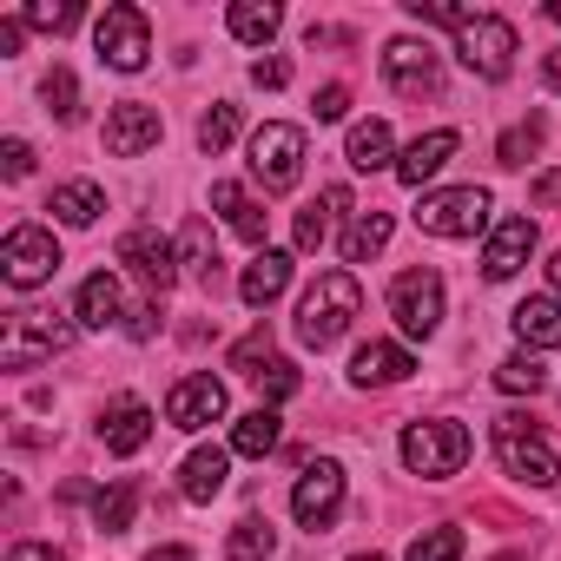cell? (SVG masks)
Listing matches in <instances>:
<instances>
[{
	"label": "cell",
	"mask_w": 561,
	"mask_h": 561,
	"mask_svg": "<svg viewBox=\"0 0 561 561\" xmlns=\"http://www.w3.org/2000/svg\"><path fill=\"white\" fill-rule=\"evenodd\" d=\"M364 311V291H357V277L351 271H318V285L298 298V344L305 351H331L351 318Z\"/></svg>",
	"instance_id": "cell-1"
},
{
	"label": "cell",
	"mask_w": 561,
	"mask_h": 561,
	"mask_svg": "<svg viewBox=\"0 0 561 561\" xmlns=\"http://www.w3.org/2000/svg\"><path fill=\"white\" fill-rule=\"evenodd\" d=\"M73 318H54V311H8V324H0V364L8 370H34L47 357H60L73 344Z\"/></svg>",
	"instance_id": "cell-2"
},
{
	"label": "cell",
	"mask_w": 561,
	"mask_h": 561,
	"mask_svg": "<svg viewBox=\"0 0 561 561\" xmlns=\"http://www.w3.org/2000/svg\"><path fill=\"white\" fill-rule=\"evenodd\" d=\"M469 462V430L436 416V423H410L403 430V469L423 476V482H449L456 469Z\"/></svg>",
	"instance_id": "cell-3"
},
{
	"label": "cell",
	"mask_w": 561,
	"mask_h": 561,
	"mask_svg": "<svg viewBox=\"0 0 561 561\" xmlns=\"http://www.w3.org/2000/svg\"><path fill=\"white\" fill-rule=\"evenodd\" d=\"M495 462L515 482H528V489H554L561 482V462H554V449L541 443V430L528 416H495Z\"/></svg>",
	"instance_id": "cell-4"
},
{
	"label": "cell",
	"mask_w": 561,
	"mask_h": 561,
	"mask_svg": "<svg viewBox=\"0 0 561 561\" xmlns=\"http://www.w3.org/2000/svg\"><path fill=\"white\" fill-rule=\"evenodd\" d=\"M244 152H251V159H244V165H251V179H257L271 198H277V192H291V185L305 179V133H298V126H285V119L257 126Z\"/></svg>",
	"instance_id": "cell-5"
},
{
	"label": "cell",
	"mask_w": 561,
	"mask_h": 561,
	"mask_svg": "<svg viewBox=\"0 0 561 561\" xmlns=\"http://www.w3.org/2000/svg\"><path fill=\"white\" fill-rule=\"evenodd\" d=\"M489 211H495V198H489L482 185H449V192H423L416 225H423L430 238H476V231H495Z\"/></svg>",
	"instance_id": "cell-6"
},
{
	"label": "cell",
	"mask_w": 561,
	"mask_h": 561,
	"mask_svg": "<svg viewBox=\"0 0 561 561\" xmlns=\"http://www.w3.org/2000/svg\"><path fill=\"white\" fill-rule=\"evenodd\" d=\"M515 27L502 21V14H476L462 34H456V60L476 73V80H508L515 73Z\"/></svg>",
	"instance_id": "cell-7"
},
{
	"label": "cell",
	"mask_w": 561,
	"mask_h": 561,
	"mask_svg": "<svg viewBox=\"0 0 561 561\" xmlns=\"http://www.w3.org/2000/svg\"><path fill=\"white\" fill-rule=\"evenodd\" d=\"M93 47H100V60H106L113 73H139L146 54H152V21L119 0V8H106V14L93 21Z\"/></svg>",
	"instance_id": "cell-8"
},
{
	"label": "cell",
	"mask_w": 561,
	"mask_h": 561,
	"mask_svg": "<svg viewBox=\"0 0 561 561\" xmlns=\"http://www.w3.org/2000/svg\"><path fill=\"white\" fill-rule=\"evenodd\" d=\"M119 264L139 277V285L152 291V298H165L172 285H179V238H165V231H152V225H133L126 238H119Z\"/></svg>",
	"instance_id": "cell-9"
},
{
	"label": "cell",
	"mask_w": 561,
	"mask_h": 561,
	"mask_svg": "<svg viewBox=\"0 0 561 561\" xmlns=\"http://www.w3.org/2000/svg\"><path fill=\"white\" fill-rule=\"evenodd\" d=\"M54 271H60L54 231H47V225H14L8 244H0V277H8L14 291H34V285H47Z\"/></svg>",
	"instance_id": "cell-10"
},
{
	"label": "cell",
	"mask_w": 561,
	"mask_h": 561,
	"mask_svg": "<svg viewBox=\"0 0 561 561\" xmlns=\"http://www.w3.org/2000/svg\"><path fill=\"white\" fill-rule=\"evenodd\" d=\"M390 318L403 337H436L443 324V277L423 264V271H403L397 285H390Z\"/></svg>",
	"instance_id": "cell-11"
},
{
	"label": "cell",
	"mask_w": 561,
	"mask_h": 561,
	"mask_svg": "<svg viewBox=\"0 0 561 561\" xmlns=\"http://www.w3.org/2000/svg\"><path fill=\"white\" fill-rule=\"evenodd\" d=\"M337 508H344V462H331V456L305 462V476H298V489H291V515H298L305 528H331Z\"/></svg>",
	"instance_id": "cell-12"
},
{
	"label": "cell",
	"mask_w": 561,
	"mask_h": 561,
	"mask_svg": "<svg viewBox=\"0 0 561 561\" xmlns=\"http://www.w3.org/2000/svg\"><path fill=\"white\" fill-rule=\"evenodd\" d=\"M383 80H390L403 100H423V93L443 87V60H436L430 41H390V47H383Z\"/></svg>",
	"instance_id": "cell-13"
},
{
	"label": "cell",
	"mask_w": 561,
	"mask_h": 561,
	"mask_svg": "<svg viewBox=\"0 0 561 561\" xmlns=\"http://www.w3.org/2000/svg\"><path fill=\"white\" fill-rule=\"evenodd\" d=\"M218 416H225V383H218L211 370L172 383V397H165V423H172V430H211Z\"/></svg>",
	"instance_id": "cell-14"
},
{
	"label": "cell",
	"mask_w": 561,
	"mask_h": 561,
	"mask_svg": "<svg viewBox=\"0 0 561 561\" xmlns=\"http://www.w3.org/2000/svg\"><path fill=\"white\" fill-rule=\"evenodd\" d=\"M159 139H165V119H159V106L119 100V106L106 113V152H113V159H139V152H152Z\"/></svg>",
	"instance_id": "cell-15"
},
{
	"label": "cell",
	"mask_w": 561,
	"mask_h": 561,
	"mask_svg": "<svg viewBox=\"0 0 561 561\" xmlns=\"http://www.w3.org/2000/svg\"><path fill=\"white\" fill-rule=\"evenodd\" d=\"M528 251H535V218H502L489 231V244H482V277L489 285H508V277L528 264Z\"/></svg>",
	"instance_id": "cell-16"
},
{
	"label": "cell",
	"mask_w": 561,
	"mask_h": 561,
	"mask_svg": "<svg viewBox=\"0 0 561 561\" xmlns=\"http://www.w3.org/2000/svg\"><path fill=\"white\" fill-rule=\"evenodd\" d=\"M73 324H80V331H113V324H126V291H119V277H113V271H93L87 285H80V298H73Z\"/></svg>",
	"instance_id": "cell-17"
},
{
	"label": "cell",
	"mask_w": 561,
	"mask_h": 561,
	"mask_svg": "<svg viewBox=\"0 0 561 561\" xmlns=\"http://www.w3.org/2000/svg\"><path fill=\"white\" fill-rule=\"evenodd\" d=\"M285 285H291V251H257L251 264H244V277H238V298L251 305V311H271L277 298H285Z\"/></svg>",
	"instance_id": "cell-18"
},
{
	"label": "cell",
	"mask_w": 561,
	"mask_h": 561,
	"mask_svg": "<svg viewBox=\"0 0 561 561\" xmlns=\"http://www.w3.org/2000/svg\"><path fill=\"white\" fill-rule=\"evenodd\" d=\"M100 443H106L113 456H139V449L152 443V410H146L139 397H119V403L100 416Z\"/></svg>",
	"instance_id": "cell-19"
},
{
	"label": "cell",
	"mask_w": 561,
	"mask_h": 561,
	"mask_svg": "<svg viewBox=\"0 0 561 561\" xmlns=\"http://www.w3.org/2000/svg\"><path fill=\"white\" fill-rule=\"evenodd\" d=\"M456 146H462V139H456L449 126H436V133L410 139V146L397 152V179H403V185H423V179H436V172L456 159Z\"/></svg>",
	"instance_id": "cell-20"
},
{
	"label": "cell",
	"mask_w": 561,
	"mask_h": 561,
	"mask_svg": "<svg viewBox=\"0 0 561 561\" xmlns=\"http://www.w3.org/2000/svg\"><path fill=\"white\" fill-rule=\"evenodd\" d=\"M416 370V357L403 351V344H364L357 357H351V383L357 390H383V383H403Z\"/></svg>",
	"instance_id": "cell-21"
},
{
	"label": "cell",
	"mask_w": 561,
	"mask_h": 561,
	"mask_svg": "<svg viewBox=\"0 0 561 561\" xmlns=\"http://www.w3.org/2000/svg\"><path fill=\"white\" fill-rule=\"evenodd\" d=\"M225 482H231V449H192L179 462V495L185 502H211V495H225Z\"/></svg>",
	"instance_id": "cell-22"
},
{
	"label": "cell",
	"mask_w": 561,
	"mask_h": 561,
	"mask_svg": "<svg viewBox=\"0 0 561 561\" xmlns=\"http://www.w3.org/2000/svg\"><path fill=\"white\" fill-rule=\"evenodd\" d=\"M508 324L528 351H561V298H522L508 311Z\"/></svg>",
	"instance_id": "cell-23"
},
{
	"label": "cell",
	"mask_w": 561,
	"mask_h": 561,
	"mask_svg": "<svg viewBox=\"0 0 561 561\" xmlns=\"http://www.w3.org/2000/svg\"><path fill=\"white\" fill-rule=\"evenodd\" d=\"M211 211H218V218H225V225H231L244 244H264V205H257L244 185L218 179V185H211Z\"/></svg>",
	"instance_id": "cell-24"
},
{
	"label": "cell",
	"mask_w": 561,
	"mask_h": 561,
	"mask_svg": "<svg viewBox=\"0 0 561 561\" xmlns=\"http://www.w3.org/2000/svg\"><path fill=\"white\" fill-rule=\"evenodd\" d=\"M344 211H357L351 192H344V185H324V198L298 211V251H324V244H331V225H337Z\"/></svg>",
	"instance_id": "cell-25"
},
{
	"label": "cell",
	"mask_w": 561,
	"mask_h": 561,
	"mask_svg": "<svg viewBox=\"0 0 561 561\" xmlns=\"http://www.w3.org/2000/svg\"><path fill=\"white\" fill-rule=\"evenodd\" d=\"M179 264H185V277H198L205 291L218 285V238H211L205 218H185V231H179Z\"/></svg>",
	"instance_id": "cell-26"
},
{
	"label": "cell",
	"mask_w": 561,
	"mask_h": 561,
	"mask_svg": "<svg viewBox=\"0 0 561 561\" xmlns=\"http://www.w3.org/2000/svg\"><path fill=\"white\" fill-rule=\"evenodd\" d=\"M344 159L357 165V172H397V139H390V126L383 119H364V126H351V146H344Z\"/></svg>",
	"instance_id": "cell-27"
},
{
	"label": "cell",
	"mask_w": 561,
	"mask_h": 561,
	"mask_svg": "<svg viewBox=\"0 0 561 561\" xmlns=\"http://www.w3.org/2000/svg\"><path fill=\"white\" fill-rule=\"evenodd\" d=\"M60 225H73V231H87V225H100V211H106V192L93 185V179H67L60 192H54V205H47Z\"/></svg>",
	"instance_id": "cell-28"
},
{
	"label": "cell",
	"mask_w": 561,
	"mask_h": 561,
	"mask_svg": "<svg viewBox=\"0 0 561 561\" xmlns=\"http://www.w3.org/2000/svg\"><path fill=\"white\" fill-rule=\"evenodd\" d=\"M225 27H231V41H244V47H271L277 27H285V14H277L271 0H238V8L225 14Z\"/></svg>",
	"instance_id": "cell-29"
},
{
	"label": "cell",
	"mask_w": 561,
	"mask_h": 561,
	"mask_svg": "<svg viewBox=\"0 0 561 561\" xmlns=\"http://www.w3.org/2000/svg\"><path fill=\"white\" fill-rule=\"evenodd\" d=\"M133 515H139V482H133V476H119V482H106V489L93 495V522H100L106 535H126Z\"/></svg>",
	"instance_id": "cell-30"
},
{
	"label": "cell",
	"mask_w": 561,
	"mask_h": 561,
	"mask_svg": "<svg viewBox=\"0 0 561 561\" xmlns=\"http://www.w3.org/2000/svg\"><path fill=\"white\" fill-rule=\"evenodd\" d=\"M390 231H397V225H390V211H377V205H370V211H351V231H344V257H351V264L377 257V251L390 244Z\"/></svg>",
	"instance_id": "cell-31"
},
{
	"label": "cell",
	"mask_w": 561,
	"mask_h": 561,
	"mask_svg": "<svg viewBox=\"0 0 561 561\" xmlns=\"http://www.w3.org/2000/svg\"><path fill=\"white\" fill-rule=\"evenodd\" d=\"M271 449H277V410L257 403L231 423V456H271Z\"/></svg>",
	"instance_id": "cell-32"
},
{
	"label": "cell",
	"mask_w": 561,
	"mask_h": 561,
	"mask_svg": "<svg viewBox=\"0 0 561 561\" xmlns=\"http://www.w3.org/2000/svg\"><path fill=\"white\" fill-rule=\"evenodd\" d=\"M277 554V528L264 515H244L231 535H225V561H271Z\"/></svg>",
	"instance_id": "cell-33"
},
{
	"label": "cell",
	"mask_w": 561,
	"mask_h": 561,
	"mask_svg": "<svg viewBox=\"0 0 561 561\" xmlns=\"http://www.w3.org/2000/svg\"><path fill=\"white\" fill-rule=\"evenodd\" d=\"M41 100H47V113H54L60 126H80V113H87V106H80V80H73L67 67H54V73H47Z\"/></svg>",
	"instance_id": "cell-34"
},
{
	"label": "cell",
	"mask_w": 561,
	"mask_h": 561,
	"mask_svg": "<svg viewBox=\"0 0 561 561\" xmlns=\"http://www.w3.org/2000/svg\"><path fill=\"white\" fill-rule=\"evenodd\" d=\"M231 139H238V106H231V100H218V106L198 119V152H211V159H218Z\"/></svg>",
	"instance_id": "cell-35"
},
{
	"label": "cell",
	"mask_w": 561,
	"mask_h": 561,
	"mask_svg": "<svg viewBox=\"0 0 561 561\" xmlns=\"http://www.w3.org/2000/svg\"><path fill=\"white\" fill-rule=\"evenodd\" d=\"M541 133H548L541 119H522V126H508V133L495 139V159H502V165H528V159L541 152Z\"/></svg>",
	"instance_id": "cell-36"
},
{
	"label": "cell",
	"mask_w": 561,
	"mask_h": 561,
	"mask_svg": "<svg viewBox=\"0 0 561 561\" xmlns=\"http://www.w3.org/2000/svg\"><path fill=\"white\" fill-rule=\"evenodd\" d=\"M541 383H548V370L535 357H502L495 364V390H508V397H535Z\"/></svg>",
	"instance_id": "cell-37"
},
{
	"label": "cell",
	"mask_w": 561,
	"mask_h": 561,
	"mask_svg": "<svg viewBox=\"0 0 561 561\" xmlns=\"http://www.w3.org/2000/svg\"><path fill=\"white\" fill-rule=\"evenodd\" d=\"M403 8H410V21H423V27H469L476 21V8H462V0H403Z\"/></svg>",
	"instance_id": "cell-38"
},
{
	"label": "cell",
	"mask_w": 561,
	"mask_h": 561,
	"mask_svg": "<svg viewBox=\"0 0 561 561\" xmlns=\"http://www.w3.org/2000/svg\"><path fill=\"white\" fill-rule=\"evenodd\" d=\"M403 561H462V528H423Z\"/></svg>",
	"instance_id": "cell-39"
},
{
	"label": "cell",
	"mask_w": 561,
	"mask_h": 561,
	"mask_svg": "<svg viewBox=\"0 0 561 561\" xmlns=\"http://www.w3.org/2000/svg\"><path fill=\"white\" fill-rule=\"evenodd\" d=\"M271 357H277V351H271V324H257L251 337H238V344H231V370H238V377H257Z\"/></svg>",
	"instance_id": "cell-40"
},
{
	"label": "cell",
	"mask_w": 561,
	"mask_h": 561,
	"mask_svg": "<svg viewBox=\"0 0 561 561\" xmlns=\"http://www.w3.org/2000/svg\"><path fill=\"white\" fill-rule=\"evenodd\" d=\"M251 383L264 390V403H285V397H298V364H291V357H271Z\"/></svg>",
	"instance_id": "cell-41"
},
{
	"label": "cell",
	"mask_w": 561,
	"mask_h": 561,
	"mask_svg": "<svg viewBox=\"0 0 561 561\" xmlns=\"http://www.w3.org/2000/svg\"><path fill=\"white\" fill-rule=\"evenodd\" d=\"M21 21L41 27V34H67V27H80V8H73V0H34Z\"/></svg>",
	"instance_id": "cell-42"
},
{
	"label": "cell",
	"mask_w": 561,
	"mask_h": 561,
	"mask_svg": "<svg viewBox=\"0 0 561 561\" xmlns=\"http://www.w3.org/2000/svg\"><path fill=\"white\" fill-rule=\"evenodd\" d=\"M251 87H264V93H277V87H291V60H251Z\"/></svg>",
	"instance_id": "cell-43"
},
{
	"label": "cell",
	"mask_w": 561,
	"mask_h": 561,
	"mask_svg": "<svg viewBox=\"0 0 561 561\" xmlns=\"http://www.w3.org/2000/svg\"><path fill=\"white\" fill-rule=\"evenodd\" d=\"M0 172H8V179H27V172H34V146H27V139H8V146H0Z\"/></svg>",
	"instance_id": "cell-44"
},
{
	"label": "cell",
	"mask_w": 561,
	"mask_h": 561,
	"mask_svg": "<svg viewBox=\"0 0 561 561\" xmlns=\"http://www.w3.org/2000/svg\"><path fill=\"white\" fill-rule=\"evenodd\" d=\"M152 331H159V298H146V305H133V311H126V337H139V344H146Z\"/></svg>",
	"instance_id": "cell-45"
},
{
	"label": "cell",
	"mask_w": 561,
	"mask_h": 561,
	"mask_svg": "<svg viewBox=\"0 0 561 561\" xmlns=\"http://www.w3.org/2000/svg\"><path fill=\"white\" fill-rule=\"evenodd\" d=\"M351 113V87H324L318 93V119H344Z\"/></svg>",
	"instance_id": "cell-46"
},
{
	"label": "cell",
	"mask_w": 561,
	"mask_h": 561,
	"mask_svg": "<svg viewBox=\"0 0 561 561\" xmlns=\"http://www.w3.org/2000/svg\"><path fill=\"white\" fill-rule=\"evenodd\" d=\"M8 561H67V554L47 548V541H21V548H8Z\"/></svg>",
	"instance_id": "cell-47"
},
{
	"label": "cell",
	"mask_w": 561,
	"mask_h": 561,
	"mask_svg": "<svg viewBox=\"0 0 561 561\" xmlns=\"http://www.w3.org/2000/svg\"><path fill=\"white\" fill-rule=\"evenodd\" d=\"M535 198H541V205H561V172H541V179H535Z\"/></svg>",
	"instance_id": "cell-48"
},
{
	"label": "cell",
	"mask_w": 561,
	"mask_h": 561,
	"mask_svg": "<svg viewBox=\"0 0 561 561\" xmlns=\"http://www.w3.org/2000/svg\"><path fill=\"white\" fill-rule=\"evenodd\" d=\"M0 54H21V21H0Z\"/></svg>",
	"instance_id": "cell-49"
},
{
	"label": "cell",
	"mask_w": 561,
	"mask_h": 561,
	"mask_svg": "<svg viewBox=\"0 0 561 561\" xmlns=\"http://www.w3.org/2000/svg\"><path fill=\"white\" fill-rule=\"evenodd\" d=\"M146 561H192V548H179V541H165V548H152Z\"/></svg>",
	"instance_id": "cell-50"
},
{
	"label": "cell",
	"mask_w": 561,
	"mask_h": 561,
	"mask_svg": "<svg viewBox=\"0 0 561 561\" xmlns=\"http://www.w3.org/2000/svg\"><path fill=\"white\" fill-rule=\"evenodd\" d=\"M541 80H548V87L561 93V54H548V60H541Z\"/></svg>",
	"instance_id": "cell-51"
},
{
	"label": "cell",
	"mask_w": 561,
	"mask_h": 561,
	"mask_svg": "<svg viewBox=\"0 0 561 561\" xmlns=\"http://www.w3.org/2000/svg\"><path fill=\"white\" fill-rule=\"evenodd\" d=\"M548 285H554V298H561V251L548 257Z\"/></svg>",
	"instance_id": "cell-52"
},
{
	"label": "cell",
	"mask_w": 561,
	"mask_h": 561,
	"mask_svg": "<svg viewBox=\"0 0 561 561\" xmlns=\"http://www.w3.org/2000/svg\"><path fill=\"white\" fill-rule=\"evenodd\" d=\"M548 21H561V0H554V8H548Z\"/></svg>",
	"instance_id": "cell-53"
},
{
	"label": "cell",
	"mask_w": 561,
	"mask_h": 561,
	"mask_svg": "<svg viewBox=\"0 0 561 561\" xmlns=\"http://www.w3.org/2000/svg\"><path fill=\"white\" fill-rule=\"evenodd\" d=\"M351 561H383V554H351Z\"/></svg>",
	"instance_id": "cell-54"
},
{
	"label": "cell",
	"mask_w": 561,
	"mask_h": 561,
	"mask_svg": "<svg viewBox=\"0 0 561 561\" xmlns=\"http://www.w3.org/2000/svg\"><path fill=\"white\" fill-rule=\"evenodd\" d=\"M495 561H522V554H495Z\"/></svg>",
	"instance_id": "cell-55"
}]
</instances>
